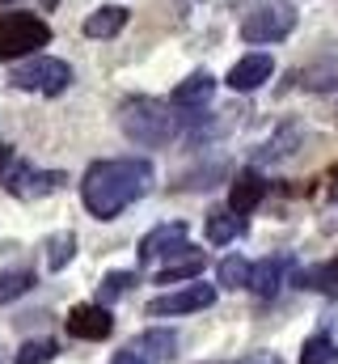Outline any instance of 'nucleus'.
Returning a JSON list of instances; mask_svg holds the SVG:
<instances>
[{"label": "nucleus", "instance_id": "1", "mask_svg": "<svg viewBox=\"0 0 338 364\" xmlns=\"http://www.w3.org/2000/svg\"><path fill=\"white\" fill-rule=\"evenodd\" d=\"M153 186V166L144 157H114V161H93L81 182V203L89 216L114 220L123 208H131L144 191Z\"/></svg>", "mask_w": 338, "mask_h": 364}, {"label": "nucleus", "instance_id": "2", "mask_svg": "<svg viewBox=\"0 0 338 364\" xmlns=\"http://www.w3.org/2000/svg\"><path fill=\"white\" fill-rule=\"evenodd\" d=\"M119 127H123L127 140H136L144 149H165L182 132V119L157 97H127L119 106Z\"/></svg>", "mask_w": 338, "mask_h": 364}, {"label": "nucleus", "instance_id": "3", "mask_svg": "<svg viewBox=\"0 0 338 364\" xmlns=\"http://www.w3.org/2000/svg\"><path fill=\"white\" fill-rule=\"evenodd\" d=\"M51 43V26L34 13H0V60L34 55Z\"/></svg>", "mask_w": 338, "mask_h": 364}, {"label": "nucleus", "instance_id": "4", "mask_svg": "<svg viewBox=\"0 0 338 364\" xmlns=\"http://www.w3.org/2000/svg\"><path fill=\"white\" fill-rule=\"evenodd\" d=\"M9 81H13L17 90H26V93L55 97V93H64L68 85H72V68H68L64 60H55V55H34V60L17 64V68L9 73Z\"/></svg>", "mask_w": 338, "mask_h": 364}, {"label": "nucleus", "instance_id": "5", "mask_svg": "<svg viewBox=\"0 0 338 364\" xmlns=\"http://www.w3.org/2000/svg\"><path fill=\"white\" fill-rule=\"evenodd\" d=\"M292 26H296V9L283 0H266V4L250 9V17L241 21V38L246 43H279L292 34Z\"/></svg>", "mask_w": 338, "mask_h": 364}, {"label": "nucleus", "instance_id": "6", "mask_svg": "<svg viewBox=\"0 0 338 364\" xmlns=\"http://www.w3.org/2000/svg\"><path fill=\"white\" fill-rule=\"evenodd\" d=\"M216 301V288L212 284H186L178 292H165V296H153L148 305V318H169V314H195V309H207Z\"/></svg>", "mask_w": 338, "mask_h": 364}, {"label": "nucleus", "instance_id": "7", "mask_svg": "<svg viewBox=\"0 0 338 364\" xmlns=\"http://www.w3.org/2000/svg\"><path fill=\"white\" fill-rule=\"evenodd\" d=\"M186 220H169L144 233L140 242V263H157V259H173V255H186Z\"/></svg>", "mask_w": 338, "mask_h": 364}, {"label": "nucleus", "instance_id": "8", "mask_svg": "<svg viewBox=\"0 0 338 364\" xmlns=\"http://www.w3.org/2000/svg\"><path fill=\"white\" fill-rule=\"evenodd\" d=\"M271 73H275V60H271L266 51H254V55L237 60V64L229 68L224 85H229V90H237V93H250V90H258V85H266V81H271Z\"/></svg>", "mask_w": 338, "mask_h": 364}, {"label": "nucleus", "instance_id": "9", "mask_svg": "<svg viewBox=\"0 0 338 364\" xmlns=\"http://www.w3.org/2000/svg\"><path fill=\"white\" fill-rule=\"evenodd\" d=\"M110 331H114V318H110L106 305H77V309L68 314V335H72V339L97 343V339H106Z\"/></svg>", "mask_w": 338, "mask_h": 364}, {"label": "nucleus", "instance_id": "10", "mask_svg": "<svg viewBox=\"0 0 338 364\" xmlns=\"http://www.w3.org/2000/svg\"><path fill=\"white\" fill-rule=\"evenodd\" d=\"M64 182H68L64 170H30V166H21V170H13L9 191H13L17 199H43V195H51V191H60Z\"/></svg>", "mask_w": 338, "mask_h": 364}, {"label": "nucleus", "instance_id": "11", "mask_svg": "<svg viewBox=\"0 0 338 364\" xmlns=\"http://www.w3.org/2000/svg\"><path fill=\"white\" fill-rule=\"evenodd\" d=\"M262 195H266V182H262V174L246 170V174H237V178H233V186H229V208H233L237 216H246V212H254V208L262 203Z\"/></svg>", "mask_w": 338, "mask_h": 364}, {"label": "nucleus", "instance_id": "12", "mask_svg": "<svg viewBox=\"0 0 338 364\" xmlns=\"http://www.w3.org/2000/svg\"><path fill=\"white\" fill-rule=\"evenodd\" d=\"M283 275H288V259H258L250 267V284L246 288H254L262 301H271L283 288Z\"/></svg>", "mask_w": 338, "mask_h": 364}, {"label": "nucleus", "instance_id": "13", "mask_svg": "<svg viewBox=\"0 0 338 364\" xmlns=\"http://www.w3.org/2000/svg\"><path fill=\"white\" fill-rule=\"evenodd\" d=\"M127 17H131V9H123V4H102L97 13L84 17V38H114V34L127 26Z\"/></svg>", "mask_w": 338, "mask_h": 364}, {"label": "nucleus", "instance_id": "14", "mask_svg": "<svg viewBox=\"0 0 338 364\" xmlns=\"http://www.w3.org/2000/svg\"><path fill=\"white\" fill-rule=\"evenodd\" d=\"M212 93H216V77L199 68V73H190V77L173 90V106H182V110L190 106V110H195V106H207V102H212Z\"/></svg>", "mask_w": 338, "mask_h": 364}, {"label": "nucleus", "instance_id": "15", "mask_svg": "<svg viewBox=\"0 0 338 364\" xmlns=\"http://www.w3.org/2000/svg\"><path fill=\"white\" fill-rule=\"evenodd\" d=\"M241 229H246V220H241L233 208H212V212H207V242L229 246V242L241 237Z\"/></svg>", "mask_w": 338, "mask_h": 364}, {"label": "nucleus", "instance_id": "16", "mask_svg": "<svg viewBox=\"0 0 338 364\" xmlns=\"http://www.w3.org/2000/svg\"><path fill=\"white\" fill-rule=\"evenodd\" d=\"M203 267H207V259H203V255H199V250L190 246L186 255H178V263H169V267H161V272H157V284H178V279H195V275L203 272Z\"/></svg>", "mask_w": 338, "mask_h": 364}, {"label": "nucleus", "instance_id": "17", "mask_svg": "<svg viewBox=\"0 0 338 364\" xmlns=\"http://www.w3.org/2000/svg\"><path fill=\"white\" fill-rule=\"evenodd\" d=\"M136 352H148L153 360H173L178 335H173V331H144V335L136 339Z\"/></svg>", "mask_w": 338, "mask_h": 364}, {"label": "nucleus", "instance_id": "18", "mask_svg": "<svg viewBox=\"0 0 338 364\" xmlns=\"http://www.w3.org/2000/svg\"><path fill=\"white\" fill-rule=\"evenodd\" d=\"M72 255H77V233H55L47 242V267L51 272H64L72 263Z\"/></svg>", "mask_w": 338, "mask_h": 364}, {"label": "nucleus", "instance_id": "19", "mask_svg": "<svg viewBox=\"0 0 338 364\" xmlns=\"http://www.w3.org/2000/svg\"><path fill=\"white\" fill-rule=\"evenodd\" d=\"M300 279H305V288H317V292H330V296H338V255L330 259V263H322V267L305 272Z\"/></svg>", "mask_w": 338, "mask_h": 364}, {"label": "nucleus", "instance_id": "20", "mask_svg": "<svg viewBox=\"0 0 338 364\" xmlns=\"http://www.w3.org/2000/svg\"><path fill=\"white\" fill-rule=\"evenodd\" d=\"M34 288V272H0V305L26 296Z\"/></svg>", "mask_w": 338, "mask_h": 364}, {"label": "nucleus", "instance_id": "21", "mask_svg": "<svg viewBox=\"0 0 338 364\" xmlns=\"http://www.w3.org/2000/svg\"><path fill=\"white\" fill-rule=\"evenodd\" d=\"M334 360V339L330 335H309L300 348V364H330Z\"/></svg>", "mask_w": 338, "mask_h": 364}, {"label": "nucleus", "instance_id": "22", "mask_svg": "<svg viewBox=\"0 0 338 364\" xmlns=\"http://www.w3.org/2000/svg\"><path fill=\"white\" fill-rule=\"evenodd\" d=\"M55 339H30V343H21V352H17V360L13 364H51L55 360Z\"/></svg>", "mask_w": 338, "mask_h": 364}, {"label": "nucleus", "instance_id": "23", "mask_svg": "<svg viewBox=\"0 0 338 364\" xmlns=\"http://www.w3.org/2000/svg\"><path fill=\"white\" fill-rule=\"evenodd\" d=\"M136 284V272H110L102 279V288H97V296H102V305H110V301H119L127 288Z\"/></svg>", "mask_w": 338, "mask_h": 364}, {"label": "nucleus", "instance_id": "24", "mask_svg": "<svg viewBox=\"0 0 338 364\" xmlns=\"http://www.w3.org/2000/svg\"><path fill=\"white\" fill-rule=\"evenodd\" d=\"M220 284H224V288H246V284H250V263L237 259V255L224 259V263H220Z\"/></svg>", "mask_w": 338, "mask_h": 364}, {"label": "nucleus", "instance_id": "25", "mask_svg": "<svg viewBox=\"0 0 338 364\" xmlns=\"http://www.w3.org/2000/svg\"><path fill=\"white\" fill-rule=\"evenodd\" d=\"M237 364H283V360H279L275 352H250L246 360H237Z\"/></svg>", "mask_w": 338, "mask_h": 364}, {"label": "nucleus", "instance_id": "26", "mask_svg": "<svg viewBox=\"0 0 338 364\" xmlns=\"http://www.w3.org/2000/svg\"><path fill=\"white\" fill-rule=\"evenodd\" d=\"M110 364H148V360H144L140 352H119V356H114Z\"/></svg>", "mask_w": 338, "mask_h": 364}, {"label": "nucleus", "instance_id": "27", "mask_svg": "<svg viewBox=\"0 0 338 364\" xmlns=\"http://www.w3.org/2000/svg\"><path fill=\"white\" fill-rule=\"evenodd\" d=\"M9 161H13V149H9V144H0V178H4V170H9Z\"/></svg>", "mask_w": 338, "mask_h": 364}, {"label": "nucleus", "instance_id": "28", "mask_svg": "<svg viewBox=\"0 0 338 364\" xmlns=\"http://www.w3.org/2000/svg\"><path fill=\"white\" fill-rule=\"evenodd\" d=\"M330 195H334V199H338V182H334V186H330Z\"/></svg>", "mask_w": 338, "mask_h": 364}, {"label": "nucleus", "instance_id": "29", "mask_svg": "<svg viewBox=\"0 0 338 364\" xmlns=\"http://www.w3.org/2000/svg\"><path fill=\"white\" fill-rule=\"evenodd\" d=\"M43 4H55V0H43Z\"/></svg>", "mask_w": 338, "mask_h": 364}, {"label": "nucleus", "instance_id": "30", "mask_svg": "<svg viewBox=\"0 0 338 364\" xmlns=\"http://www.w3.org/2000/svg\"><path fill=\"white\" fill-rule=\"evenodd\" d=\"M0 4H9V0H0Z\"/></svg>", "mask_w": 338, "mask_h": 364}]
</instances>
